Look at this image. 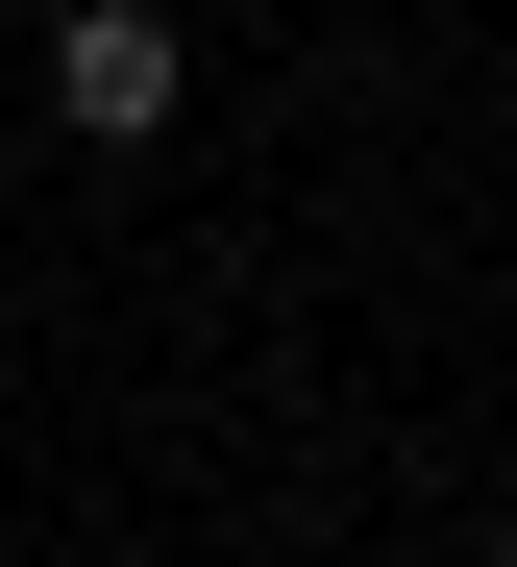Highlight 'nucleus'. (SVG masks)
I'll use <instances>...</instances> for the list:
<instances>
[{
    "label": "nucleus",
    "mask_w": 517,
    "mask_h": 567,
    "mask_svg": "<svg viewBox=\"0 0 517 567\" xmlns=\"http://www.w3.org/2000/svg\"><path fill=\"white\" fill-rule=\"evenodd\" d=\"M173 100H197L173 0H74V25H50V124L74 148H173Z\"/></svg>",
    "instance_id": "f257e3e1"
},
{
    "label": "nucleus",
    "mask_w": 517,
    "mask_h": 567,
    "mask_svg": "<svg viewBox=\"0 0 517 567\" xmlns=\"http://www.w3.org/2000/svg\"><path fill=\"white\" fill-rule=\"evenodd\" d=\"M493 567H517V543H493Z\"/></svg>",
    "instance_id": "f03ea898"
}]
</instances>
